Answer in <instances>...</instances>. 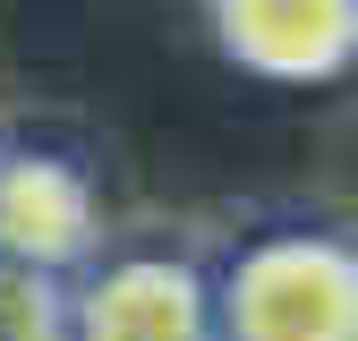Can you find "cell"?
Masks as SVG:
<instances>
[{"label": "cell", "instance_id": "2", "mask_svg": "<svg viewBox=\"0 0 358 341\" xmlns=\"http://www.w3.org/2000/svg\"><path fill=\"white\" fill-rule=\"evenodd\" d=\"M69 341H222L213 282L171 247L94 256L69 282Z\"/></svg>", "mask_w": 358, "mask_h": 341}, {"label": "cell", "instance_id": "1", "mask_svg": "<svg viewBox=\"0 0 358 341\" xmlns=\"http://www.w3.org/2000/svg\"><path fill=\"white\" fill-rule=\"evenodd\" d=\"M222 341H358V247L333 231H264L213 282Z\"/></svg>", "mask_w": 358, "mask_h": 341}, {"label": "cell", "instance_id": "3", "mask_svg": "<svg viewBox=\"0 0 358 341\" xmlns=\"http://www.w3.org/2000/svg\"><path fill=\"white\" fill-rule=\"evenodd\" d=\"M0 256L26 273H52V282H77L103 256L94 180L69 154H43V145L0 154Z\"/></svg>", "mask_w": 358, "mask_h": 341}, {"label": "cell", "instance_id": "4", "mask_svg": "<svg viewBox=\"0 0 358 341\" xmlns=\"http://www.w3.org/2000/svg\"><path fill=\"white\" fill-rule=\"evenodd\" d=\"M213 43L256 77L316 85L358 60V0H205Z\"/></svg>", "mask_w": 358, "mask_h": 341}, {"label": "cell", "instance_id": "5", "mask_svg": "<svg viewBox=\"0 0 358 341\" xmlns=\"http://www.w3.org/2000/svg\"><path fill=\"white\" fill-rule=\"evenodd\" d=\"M0 341H69V282L0 256Z\"/></svg>", "mask_w": 358, "mask_h": 341}]
</instances>
